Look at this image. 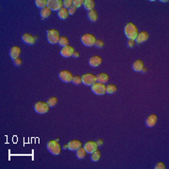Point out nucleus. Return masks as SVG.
Wrapping results in <instances>:
<instances>
[{"label": "nucleus", "instance_id": "nucleus-17", "mask_svg": "<svg viewBox=\"0 0 169 169\" xmlns=\"http://www.w3.org/2000/svg\"><path fill=\"white\" fill-rule=\"evenodd\" d=\"M157 118H157V116L154 115V114L148 116V118H147V119H146V125L148 127H150V128L155 126V124L157 122Z\"/></svg>", "mask_w": 169, "mask_h": 169}, {"label": "nucleus", "instance_id": "nucleus-11", "mask_svg": "<svg viewBox=\"0 0 169 169\" xmlns=\"http://www.w3.org/2000/svg\"><path fill=\"white\" fill-rule=\"evenodd\" d=\"M73 52H74L73 47L71 45H68L66 47L62 48L61 51H60V55H61L63 57H70V56H72Z\"/></svg>", "mask_w": 169, "mask_h": 169}, {"label": "nucleus", "instance_id": "nucleus-10", "mask_svg": "<svg viewBox=\"0 0 169 169\" xmlns=\"http://www.w3.org/2000/svg\"><path fill=\"white\" fill-rule=\"evenodd\" d=\"M84 148L86 150L87 153H92V152H94L98 150V145L96 142H94V141H89V142H87L84 145Z\"/></svg>", "mask_w": 169, "mask_h": 169}, {"label": "nucleus", "instance_id": "nucleus-12", "mask_svg": "<svg viewBox=\"0 0 169 169\" xmlns=\"http://www.w3.org/2000/svg\"><path fill=\"white\" fill-rule=\"evenodd\" d=\"M22 41L28 44V45H34L35 42H36V39H35V37H33L32 35L28 34V33H25L23 34L22 36Z\"/></svg>", "mask_w": 169, "mask_h": 169}, {"label": "nucleus", "instance_id": "nucleus-5", "mask_svg": "<svg viewBox=\"0 0 169 169\" xmlns=\"http://www.w3.org/2000/svg\"><path fill=\"white\" fill-rule=\"evenodd\" d=\"M35 111L38 113V114H46V113L49 111L50 106L47 103L44 102H39L35 104L34 106Z\"/></svg>", "mask_w": 169, "mask_h": 169}, {"label": "nucleus", "instance_id": "nucleus-1", "mask_svg": "<svg viewBox=\"0 0 169 169\" xmlns=\"http://www.w3.org/2000/svg\"><path fill=\"white\" fill-rule=\"evenodd\" d=\"M124 32H125V35L128 39H135L139 33L137 26L132 23L127 24L125 27H124Z\"/></svg>", "mask_w": 169, "mask_h": 169}, {"label": "nucleus", "instance_id": "nucleus-16", "mask_svg": "<svg viewBox=\"0 0 169 169\" xmlns=\"http://www.w3.org/2000/svg\"><path fill=\"white\" fill-rule=\"evenodd\" d=\"M148 39V32L142 31V32H140V33H138L137 37H136V39H134V41H136L138 43H142V42H147Z\"/></svg>", "mask_w": 169, "mask_h": 169}, {"label": "nucleus", "instance_id": "nucleus-33", "mask_svg": "<svg viewBox=\"0 0 169 169\" xmlns=\"http://www.w3.org/2000/svg\"><path fill=\"white\" fill-rule=\"evenodd\" d=\"M103 45H104V42L102 41V39H96V42L94 44L95 47H97V48H103Z\"/></svg>", "mask_w": 169, "mask_h": 169}, {"label": "nucleus", "instance_id": "nucleus-4", "mask_svg": "<svg viewBox=\"0 0 169 169\" xmlns=\"http://www.w3.org/2000/svg\"><path fill=\"white\" fill-rule=\"evenodd\" d=\"M59 38V32L56 29H51L47 31V41L51 44L57 43Z\"/></svg>", "mask_w": 169, "mask_h": 169}, {"label": "nucleus", "instance_id": "nucleus-14", "mask_svg": "<svg viewBox=\"0 0 169 169\" xmlns=\"http://www.w3.org/2000/svg\"><path fill=\"white\" fill-rule=\"evenodd\" d=\"M20 55H21V49H20L19 46H13V47L10 48V58L12 59V60L18 58Z\"/></svg>", "mask_w": 169, "mask_h": 169}, {"label": "nucleus", "instance_id": "nucleus-23", "mask_svg": "<svg viewBox=\"0 0 169 169\" xmlns=\"http://www.w3.org/2000/svg\"><path fill=\"white\" fill-rule=\"evenodd\" d=\"M100 157H102V154H100V151L97 150L96 151L92 152V153H91L90 160L92 161V162H98V161L100 159Z\"/></svg>", "mask_w": 169, "mask_h": 169}, {"label": "nucleus", "instance_id": "nucleus-39", "mask_svg": "<svg viewBox=\"0 0 169 169\" xmlns=\"http://www.w3.org/2000/svg\"><path fill=\"white\" fill-rule=\"evenodd\" d=\"M79 55H80V54L78 53V52H73V54H72V56H73V57H79Z\"/></svg>", "mask_w": 169, "mask_h": 169}, {"label": "nucleus", "instance_id": "nucleus-20", "mask_svg": "<svg viewBox=\"0 0 169 169\" xmlns=\"http://www.w3.org/2000/svg\"><path fill=\"white\" fill-rule=\"evenodd\" d=\"M87 18L90 22L94 23L98 20V12L95 10H92L87 12Z\"/></svg>", "mask_w": 169, "mask_h": 169}, {"label": "nucleus", "instance_id": "nucleus-35", "mask_svg": "<svg viewBox=\"0 0 169 169\" xmlns=\"http://www.w3.org/2000/svg\"><path fill=\"white\" fill-rule=\"evenodd\" d=\"M134 44H135V41H134V39H128V42H127V46H128L129 48L134 47Z\"/></svg>", "mask_w": 169, "mask_h": 169}, {"label": "nucleus", "instance_id": "nucleus-9", "mask_svg": "<svg viewBox=\"0 0 169 169\" xmlns=\"http://www.w3.org/2000/svg\"><path fill=\"white\" fill-rule=\"evenodd\" d=\"M63 1L61 0H48L47 7L51 10H59L62 9Z\"/></svg>", "mask_w": 169, "mask_h": 169}, {"label": "nucleus", "instance_id": "nucleus-40", "mask_svg": "<svg viewBox=\"0 0 169 169\" xmlns=\"http://www.w3.org/2000/svg\"><path fill=\"white\" fill-rule=\"evenodd\" d=\"M141 72H143V73H145V72H147V68H146V67H143V69L141 70Z\"/></svg>", "mask_w": 169, "mask_h": 169}, {"label": "nucleus", "instance_id": "nucleus-6", "mask_svg": "<svg viewBox=\"0 0 169 169\" xmlns=\"http://www.w3.org/2000/svg\"><path fill=\"white\" fill-rule=\"evenodd\" d=\"M96 82H97V79H96V76L94 74L87 73L82 76V83L86 86L92 87Z\"/></svg>", "mask_w": 169, "mask_h": 169}, {"label": "nucleus", "instance_id": "nucleus-22", "mask_svg": "<svg viewBox=\"0 0 169 169\" xmlns=\"http://www.w3.org/2000/svg\"><path fill=\"white\" fill-rule=\"evenodd\" d=\"M144 67V63L142 60H136L132 64V70L134 71H141V70L143 69Z\"/></svg>", "mask_w": 169, "mask_h": 169}, {"label": "nucleus", "instance_id": "nucleus-31", "mask_svg": "<svg viewBox=\"0 0 169 169\" xmlns=\"http://www.w3.org/2000/svg\"><path fill=\"white\" fill-rule=\"evenodd\" d=\"M63 6L65 9H70L71 6H73V0H65L63 1Z\"/></svg>", "mask_w": 169, "mask_h": 169}, {"label": "nucleus", "instance_id": "nucleus-21", "mask_svg": "<svg viewBox=\"0 0 169 169\" xmlns=\"http://www.w3.org/2000/svg\"><path fill=\"white\" fill-rule=\"evenodd\" d=\"M57 15L61 20H66L68 17H69V10L65 9V8H62L61 10H59L57 11Z\"/></svg>", "mask_w": 169, "mask_h": 169}, {"label": "nucleus", "instance_id": "nucleus-34", "mask_svg": "<svg viewBox=\"0 0 169 169\" xmlns=\"http://www.w3.org/2000/svg\"><path fill=\"white\" fill-rule=\"evenodd\" d=\"M22 63H23V60H22L21 58H19V57L13 60V64H14L15 66H17V67L21 66V65H22Z\"/></svg>", "mask_w": 169, "mask_h": 169}, {"label": "nucleus", "instance_id": "nucleus-25", "mask_svg": "<svg viewBox=\"0 0 169 169\" xmlns=\"http://www.w3.org/2000/svg\"><path fill=\"white\" fill-rule=\"evenodd\" d=\"M51 10L49 9L48 7H45L44 9H42L41 10V16L42 17V19H45V18H48L49 16L51 15Z\"/></svg>", "mask_w": 169, "mask_h": 169}, {"label": "nucleus", "instance_id": "nucleus-30", "mask_svg": "<svg viewBox=\"0 0 169 169\" xmlns=\"http://www.w3.org/2000/svg\"><path fill=\"white\" fill-rule=\"evenodd\" d=\"M47 103L49 104L50 107H53V106L56 105V103H57V99H56L55 97H52V98L47 100Z\"/></svg>", "mask_w": 169, "mask_h": 169}, {"label": "nucleus", "instance_id": "nucleus-32", "mask_svg": "<svg viewBox=\"0 0 169 169\" xmlns=\"http://www.w3.org/2000/svg\"><path fill=\"white\" fill-rule=\"evenodd\" d=\"M84 0H73V6L76 8L81 7L82 5H84Z\"/></svg>", "mask_w": 169, "mask_h": 169}, {"label": "nucleus", "instance_id": "nucleus-2", "mask_svg": "<svg viewBox=\"0 0 169 169\" xmlns=\"http://www.w3.org/2000/svg\"><path fill=\"white\" fill-rule=\"evenodd\" d=\"M47 150H49L52 154L54 155H59L60 151H61V148L60 145L56 140H52L47 143Z\"/></svg>", "mask_w": 169, "mask_h": 169}, {"label": "nucleus", "instance_id": "nucleus-18", "mask_svg": "<svg viewBox=\"0 0 169 169\" xmlns=\"http://www.w3.org/2000/svg\"><path fill=\"white\" fill-rule=\"evenodd\" d=\"M96 79H97V83L100 84H106L109 80V76L106 73H100L96 76Z\"/></svg>", "mask_w": 169, "mask_h": 169}, {"label": "nucleus", "instance_id": "nucleus-13", "mask_svg": "<svg viewBox=\"0 0 169 169\" xmlns=\"http://www.w3.org/2000/svg\"><path fill=\"white\" fill-rule=\"evenodd\" d=\"M102 62H103V59L99 55L92 56V57H90L89 60H88V63H89V65L91 67H93V68H96V67L100 66V64H102Z\"/></svg>", "mask_w": 169, "mask_h": 169}, {"label": "nucleus", "instance_id": "nucleus-24", "mask_svg": "<svg viewBox=\"0 0 169 169\" xmlns=\"http://www.w3.org/2000/svg\"><path fill=\"white\" fill-rule=\"evenodd\" d=\"M87 152L86 151V150H84V148H80L79 150H77V152H76V157H77L78 159H84V157L87 156Z\"/></svg>", "mask_w": 169, "mask_h": 169}, {"label": "nucleus", "instance_id": "nucleus-3", "mask_svg": "<svg viewBox=\"0 0 169 169\" xmlns=\"http://www.w3.org/2000/svg\"><path fill=\"white\" fill-rule=\"evenodd\" d=\"M81 42L84 46L92 47V46H94V44L96 42V38H95V36L92 34H84L82 36Z\"/></svg>", "mask_w": 169, "mask_h": 169}, {"label": "nucleus", "instance_id": "nucleus-26", "mask_svg": "<svg viewBox=\"0 0 169 169\" xmlns=\"http://www.w3.org/2000/svg\"><path fill=\"white\" fill-rule=\"evenodd\" d=\"M35 4H36V6L39 8V9H42V10L45 7H47L48 1H47V0H36Z\"/></svg>", "mask_w": 169, "mask_h": 169}, {"label": "nucleus", "instance_id": "nucleus-7", "mask_svg": "<svg viewBox=\"0 0 169 169\" xmlns=\"http://www.w3.org/2000/svg\"><path fill=\"white\" fill-rule=\"evenodd\" d=\"M92 92H94L96 95H103L106 93V87L104 84H100L96 82L91 87Z\"/></svg>", "mask_w": 169, "mask_h": 169}, {"label": "nucleus", "instance_id": "nucleus-27", "mask_svg": "<svg viewBox=\"0 0 169 169\" xmlns=\"http://www.w3.org/2000/svg\"><path fill=\"white\" fill-rule=\"evenodd\" d=\"M57 43L61 47H66V46L69 45V39H68L67 37H64V36H63V37H60L59 38Z\"/></svg>", "mask_w": 169, "mask_h": 169}, {"label": "nucleus", "instance_id": "nucleus-8", "mask_svg": "<svg viewBox=\"0 0 169 169\" xmlns=\"http://www.w3.org/2000/svg\"><path fill=\"white\" fill-rule=\"evenodd\" d=\"M58 77L59 79L61 80V81L65 82V83H70L72 81V78H73V75L70 71H67V70H64V71H61L59 72L58 74Z\"/></svg>", "mask_w": 169, "mask_h": 169}, {"label": "nucleus", "instance_id": "nucleus-36", "mask_svg": "<svg viewBox=\"0 0 169 169\" xmlns=\"http://www.w3.org/2000/svg\"><path fill=\"white\" fill-rule=\"evenodd\" d=\"M76 10H77V8L74 6H71L70 9H68V10H69V15H73L75 13Z\"/></svg>", "mask_w": 169, "mask_h": 169}, {"label": "nucleus", "instance_id": "nucleus-15", "mask_svg": "<svg viewBox=\"0 0 169 169\" xmlns=\"http://www.w3.org/2000/svg\"><path fill=\"white\" fill-rule=\"evenodd\" d=\"M81 147H82V143L80 142L79 140H72L69 144H68V148H69V150H72V151H77V150H79Z\"/></svg>", "mask_w": 169, "mask_h": 169}, {"label": "nucleus", "instance_id": "nucleus-38", "mask_svg": "<svg viewBox=\"0 0 169 169\" xmlns=\"http://www.w3.org/2000/svg\"><path fill=\"white\" fill-rule=\"evenodd\" d=\"M96 143H97L98 147H99V146H103V141L102 139H99V140H98V141H97V142H96Z\"/></svg>", "mask_w": 169, "mask_h": 169}, {"label": "nucleus", "instance_id": "nucleus-28", "mask_svg": "<svg viewBox=\"0 0 169 169\" xmlns=\"http://www.w3.org/2000/svg\"><path fill=\"white\" fill-rule=\"evenodd\" d=\"M116 92V87L115 84H108L106 87V93L109 94V95H112Z\"/></svg>", "mask_w": 169, "mask_h": 169}, {"label": "nucleus", "instance_id": "nucleus-29", "mask_svg": "<svg viewBox=\"0 0 169 169\" xmlns=\"http://www.w3.org/2000/svg\"><path fill=\"white\" fill-rule=\"evenodd\" d=\"M71 83L75 84V86H79V84H81V83H82V77H80V76H78V75L73 76Z\"/></svg>", "mask_w": 169, "mask_h": 169}, {"label": "nucleus", "instance_id": "nucleus-37", "mask_svg": "<svg viewBox=\"0 0 169 169\" xmlns=\"http://www.w3.org/2000/svg\"><path fill=\"white\" fill-rule=\"evenodd\" d=\"M154 168L155 169H164V168H166V164L163 163H159L156 164Z\"/></svg>", "mask_w": 169, "mask_h": 169}, {"label": "nucleus", "instance_id": "nucleus-41", "mask_svg": "<svg viewBox=\"0 0 169 169\" xmlns=\"http://www.w3.org/2000/svg\"><path fill=\"white\" fill-rule=\"evenodd\" d=\"M63 148H64V150H68V148H68V145H65V146L63 147Z\"/></svg>", "mask_w": 169, "mask_h": 169}, {"label": "nucleus", "instance_id": "nucleus-19", "mask_svg": "<svg viewBox=\"0 0 169 169\" xmlns=\"http://www.w3.org/2000/svg\"><path fill=\"white\" fill-rule=\"evenodd\" d=\"M94 7H95L94 0H86V1L84 2V10H87V11L94 10Z\"/></svg>", "mask_w": 169, "mask_h": 169}]
</instances>
